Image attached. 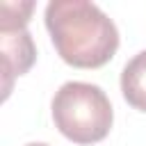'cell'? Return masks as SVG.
Instances as JSON below:
<instances>
[{
	"label": "cell",
	"instance_id": "cell-1",
	"mask_svg": "<svg viewBox=\"0 0 146 146\" xmlns=\"http://www.w3.org/2000/svg\"><path fill=\"white\" fill-rule=\"evenodd\" d=\"M46 27L59 57L75 68H98L119 48V30L89 0H52L46 7Z\"/></svg>",
	"mask_w": 146,
	"mask_h": 146
},
{
	"label": "cell",
	"instance_id": "cell-4",
	"mask_svg": "<svg viewBox=\"0 0 146 146\" xmlns=\"http://www.w3.org/2000/svg\"><path fill=\"white\" fill-rule=\"evenodd\" d=\"M121 91L128 105L146 112V50L137 52L121 73Z\"/></svg>",
	"mask_w": 146,
	"mask_h": 146
},
{
	"label": "cell",
	"instance_id": "cell-2",
	"mask_svg": "<svg viewBox=\"0 0 146 146\" xmlns=\"http://www.w3.org/2000/svg\"><path fill=\"white\" fill-rule=\"evenodd\" d=\"M57 130L75 144H96L107 137L114 114L105 91L89 82H66L52 98Z\"/></svg>",
	"mask_w": 146,
	"mask_h": 146
},
{
	"label": "cell",
	"instance_id": "cell-3",
	"mask_svg": "<svg viewBox=\"0 0 146 146\" xmlns=\"http://www.w3.org/2000/svg\"><path fill=\"white\" fill-rule=\"evenodd\" d=\"M0 52H2V73H5V96L11 89V80L16 75L27 73L34 64L36 48L25 27L0 30Z\"/></svg>",
	"mask_w": 146,
	"mask_h": 146
},
{
	"label": "cell",
	"instance_id": "cell-5",
	"mask_svg": "<svg viewBox=\"0 0 146 146\" xmlns=\"http://www.w3.org/2000/svg\"><path fill=\"white\" fill-rule=\"evenodd\" d=\"M34 9V2H2V21L0 30H14V27H25L30 21V14Z\"/></svg>",
	"mask_w": 146,
	"mask_h": 146
},
{
	"label": "cell",
	"instance_id": "cell-6",
	"mask_svg": "<svg viewBox=\"0 0 146 146\" xmlns=\"http://www.w3.org/2000/svg\"><path fill=\"white\" fill-rule=\"evenodd\" d=\"M25 146H48V144H25Z\"/></svg>",
	"mask_w": 146,
	"mask_h": 146
}]
</instances>
